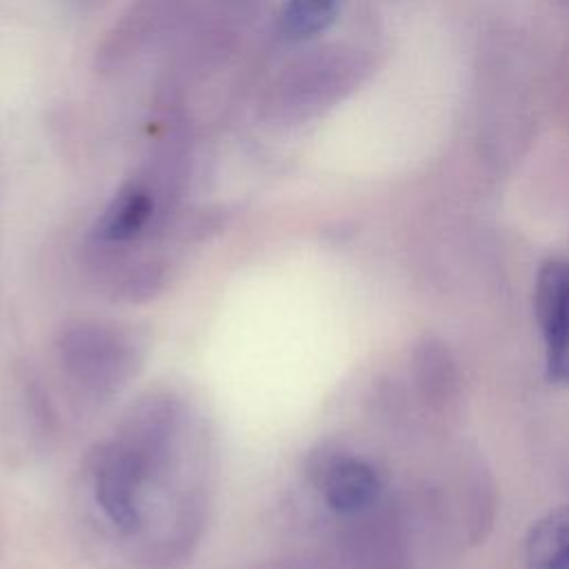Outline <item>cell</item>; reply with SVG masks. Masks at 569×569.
Returning a JSON list of instances; mask_svg holds the SVG:
<instances>
[{
    "label": "cell",
    "mask_w": 569,
    "mask_h": 569,
    "mask_svg": "<svg viewBox=\"0 0 569 569\" xmlns=\"http://www.w3.org/2000/svg\"><path fill=\"white\" fill-rule=\"evenodd\" d=\"M316 485L325 502L338 513H353L369 507L380 491V480L373 467L347 453H333L320 460Z\"/></svg>",
    "instance_id": "cell-2"
},
{
    "label": "cell",
    "mask_w": 569,
    "mask_h": 569,
    "mask_svg": "<svg viewBox=\"0 0 569 569\" xmlns=\"http://www.w3.org/2000/svg\"><path fill=\"white\" fill-rule=\"evenodd\" d=\"M529 569H569V507L540 518L527 538Z\"/></svg>",
    "instance_id": "cell-5"
},
{
    "label": "cell",
    "mask_w": 569,
    "mask_h": 569,
    "mask_svg": "<svg viewBox=\"0 0 569 569\" xmlns=\"http://www.w3.org/2000/svg\"><path fill=\"white\" fill-rule=\"evenodd\" d=\"M345 0H287L280 27L291 40H307L333 24Z\"/></svg>",
    "instance_id": "cell-6"
},
{
    "label": "cell",
    "mask_w": 569,
    "mask_h": 569,
    "mask_svg": "<svg viewBox=\"0 0 569 569\" xmlns=\"http://www.w3.org/2000/svg\"><path fill=\"white\" fill-rule=\"evenodd\" d=\"M153 213V198L142 184L122 187L100 218V238L109 242H127L138 236Z\"/></svg>",
    "instance_id": "cell-4"
},
{
    "label": "cell",
    "mask_w": 569,
    "mask_h": 569,
    "mask_svg": "<svg viewBox=\"0 0 569 569\" xmlns=\"http://www.w3.org/2000/svg\"><path fill=\"white\" fill-rule=\"evenodd\" d=\"M69 362L78 378L91 387H109L122 378V369L129 365L124 358V347L107 331L80 329L69 333V345L64 347Z\"/></svg>",
    "instance_id": "cell-3"
},
{
    "label": "cell",
    "mask_w": 569,
    "mask_h": 569,
    "mask_svg": "<svg viewBox=\"0 0 569 569\" xmlns=\"http://www.w3.org/2000/svg\"><path fill=\"white\" fill-rule=\"evenodd\" d=\"M536 318L545 338L547 373L569 387V260H547L536 278Z\"/></svg>",
    "instance_id": "cell-1"
}]
</instances>
